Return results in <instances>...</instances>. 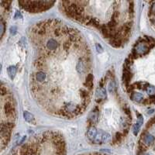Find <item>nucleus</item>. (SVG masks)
I'll return each instance as SVG.
<instances>
[{"mask_svg": "<svg viewBox=\"0 0 155 155\" xmlns=\"http://www.w3.org/2000/svg\"><path fill=\"white\" fill-rule=\"evenodd\" d=\"M33 60L29 88L47 113L72 120L91 102L94 75L90 48L77 29L56 19L37 23L29 31Z\"/></svg>", "mask_w": 155, "mask_h": 155, "instance_id": "obj_1", "label": "nucleus"}, {"mask_svg": "<svg viewBox=\"0 0 155 155\" xmlns=\"http://www.w3.org/2000/svg\"><path fill=\"white\" fill-rule=\"evenodd\" d=\"M122 84L135 104H155V38L143 36L134 43L123 63Z\"/></svg>", "mask_w": 155, "mask_h": 155, "instance_id": "obj_4", "label": "nucleus"}, {"mask_svg": "<svg viewBox=\"0 0 155 155\" xmlns=\"http://www.w3.org/2000/svg\"><path fill=\"white\" fill-rule=\"evenodd\" d=\"M54 1H18V5L29 13H40L53 7Z\"/></svg>", "mask_w": 155, "mask_h": 155, "instance_id": "obj_6", "label": "nucleus"}, {"mask_svg": "<svg viewBox=\"0 0 155 155\" xmlns=\"http://www.w3.org/2000/svg\"><path fill=\"white\" fill-rule=\"evenodd\" d=\"M132 121L130 108L118 91L115 74L110 70L96 90L87 120V138L93 144H120L128 135Z\"/></svg>", "mask_w": 155, "mask_h": 155, "instance_id": "obj_3", "label": "nucleus"}, {"mask_svg": "<svg viewBox=\"0 0 155 155\" xmlns=\"http://www.w3.org/2000/svg\"><path fill=\"white\" fill-rule=\"evenodd\" d=\"M16 122V103L13 94L4 83L1 84V150L8 146Z\"/></svg>", "mask_w": 155, "mask_h": 155, "instance_id": "obj_5", "label": "nucleus"}, {"mask_svg": "<svg viewBox=\"0 0 155 155\" xmlns=\"http://www.w3.org/2000/svg\"><path fill=\"white\" fill-rule=\"evenodd\" d=\"M59 9L65 16L99 33L115 48L123 47L130 39L135 18V2L61 1Z\"/></svg>", "mask_w": 155, "mask_h": 155, "instance_id": "obj_2", "label": "nucleus"}, {"mask_svg": "<svg viewBox=\"0 0 155 155\" xmlns=\"http://www.w3.org/2000/svg\"><path fill=\"white\" fill-rule=\"evenodd\" d=\"M11 1H1L0 3V12H1V38L3 40L4 33L6 29V23L10 12Z\"/></svg>", "mask_w": 155, "mask_h": 155, "instance_id": "obj_7", "label": "nucleus"}]
</instances>
